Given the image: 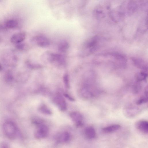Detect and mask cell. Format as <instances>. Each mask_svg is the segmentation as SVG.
I'll list each match as a JSON object with an SVG mask.
<instances>
[{
	"instance_id": "cell-20",
	"label": "cell",
	"mask_w": 148,
	"mask_h": 148,
	"mask_svg": "<svg viewBox=\"0 0 148 148\" xmlns=\"http://www.w3.org/2000/svg\"><path fill=\"white\" fill-rule=\"evenodd\" d=\"M63 81L65 86L67 88L69 87V80L68 75L66 74L63 77Z\"/></svg>"
},
{
	"instance_id": "cell-8",
	"label": "cell",
	"mask_w": 148,
	"mask_h": 148,
	"mask_svg": "<svg viewBox=\"0 0 148 148\" xmlns=\"http://www.w3.org/2000/svg\"><path fill=\"white\" fill-rule=\"evenodd\" d=\"M26 34L24 32H18L14 34L11 37L10 41L14 44H17L22 42L25 38Z\"/></svg>"
},
{
	"instance_id": "cell-1",
	"label": "cell",
	"mask_w": 148,
	"mask_h": 148,
	"mask_svg": "<svg viewBox=\"0 0 148 148\" xmlns=\"http://www.w3.org/2000/svg\"><path fill=\"white\" fill-rule=\"evenodd\" d=\"M3 130L6 136L9 139L14 140L18 134V130L16 125L11 121L5 122L3 125Z\"/></svg>"
},
{
	"instance_id": "cell-22",
	"label": "cell",
	"mask_w": 148,
	"mask_h": 148,
	"mask_svg": "<svg viewBox=\"0 0 148 148\" xmlns=\"http://www.w3.org/2000/svg\"><path fill=\"white\" fill-rule=\"evenodd\" d=\"M64 95L66 98H67L69 100L71 101H73L74 100V99L72 97H71L68 94H65Z\"/></svg>"
},
{
	"instance_id": "cell-9",
	"label": "cell",
	"mask_w": 148,
	"mask_h": 148,
	"mask_svg": "<svg viewBox=\"0 0 148 148\" xmlns=\"http://www.w3.org/2000/svg\"><path fill=\"white\" fill-rule=\"evenodd\" d=\"M70 116L77 126H80L83 125V117L82 114L79 112H71L70 114Z\"/></svg>"
},
{
	"instance_id": "cell-7",
	"label": "cell",
	"mask_w": 148,
	"mask_h": 148,
	"mask_svg": "<svg viewBox=\"0 0 148 148\" xmlns=\"http://www.w3.org/2000/svg\"><path fill=\"white\" fill-rule=\"evenodd\" d=\"M136 128L139 131L145 134L148 133V122L147 121L141 120L137 121L135 123Z\"/></svg>"
},
{
	"instance_id": "cell-6",
	"label": "cell",
	"mask_w": 148,
	"mask_h": 148,
	"mask_svg": "<svg viewBox=\"0 0 148 148\" xmlns=\"http://www.w3.org/2000/svg\"><path fill=\"white\" fill-rule=\"evenodd\" d=\"M54 101L61 110L64 111L66 110V103L63 96L60 94L58 93L57 94L54 98Z\"/></svg>"
},
{
	"instance_id": "cell-3",
	"label": "cell",
	"mask_w": 148,
	"mask_h": 148,
	"mask_svg": "<svg viewBox=\"0 0 148 148\" xmlns=\"http://www.w3.org/2000/svg\"><path fill=\"white\" fill-rule=\"evenodd\" d=\"M45 54L47 60L51 62L60 65L64 64L65 62V58L60 54L48 52L45 53Z\"/></svg>"
},
{
	"instance_id": "cell-18",
	"label": "cell",
	"mask_w": 148,
	"mask_h": 148,
	"mask_svg": "<svg viewBox=\"0 0 148 148\" xmlns=\"http://www.w3.org/2000/svg\"><path fill=\"white\" fill-rule=\"evenodd\" d=\"M39 111L42 114L46 115H50L52 114L51 110L45 105L40 106L38 109Z\"/></svg>"
},
{
	"instance_id": "cell-14",
	"label": "cell",
	"mask_w": 148,
	"mask_h": 148,
	"mask_svg": "<svg viewBox=\"0 0 148 148\" xmlns=\"http://www.w3.org/2000/svg\"><path fill=\"white\" fill-rule=\"evenodd\" d=\"M18 25V22L15 19H9L6 21L4 24L5 28L8 29H14Z\"/></svg>"
},
{
	"instance_id": "cell-15",
	"label": "cell",
	"mask_w": 148,
	"mask_h": 148,
	"mask_svg": "<svg viewBox=\"0 0 148 148\" xmlns=\"http://www.w3.org/2000/svg\"><path fill=\"white\" fill-rule=\"evenodd\" d=\"M70 138V134L67 132H64L58 136L57 140L59 142L64 143L69 141Z\"/></svg>"
},
{
	"instance_id": "cell-12",
	"label": "cell",
	"mask_w": 148,
	"mask_h": 148,
	"mask_svg": "<svg viewBox=\"0 0 148 148\" xmlns=\"http://www.w3.org/2000/svg\"><path fill=\"white\" fill-rule=\"evenodd\" d=\"M134 64L137 67L143 71H147V66L145 62L141 59L134 58L132 59Z\"/></svg>"
},
{
	"instance_id": "cell-4",
	"label": "cell",
	"mask_w": 148,
	"mask_h": 148,
	"mask_svg": "<svg viewBox=\"0 0 148 148\" xmlns=\"http://www.w3.org/2000/svg\"><path fill=\"white\" fill-rule=\"evenodd\" d=\"M31 41L33 44L42 48L49 47L50 44V41L48 38L40 35L34 36L32 38Z\"/></svg>"
},
{
	"instance_id": "cell-11",
	"label": "cell",
	"mask_w": 148,
	"mask_h": 148,
	"mask_svg": "<svg viewBox=\"0 0 148 148\" xmlns=\"http://www.w3.org/2000/svg\"><path fill=\"white\" fill-rule=\"evenodd\" d=\"M84 134L86 137L90 139L95 138L96 136L95 130L92 126L86 127L84 130Z\"/></svg>"
},
{
	"instance_id": "cell-19",
	"label": "cell",
	"mask_w": 148,
	"mask_h": 148,
	"mask_svg": "<svg viewBox=\"0 0 148 148\" xmlns=\"http://www.w3.org/2000/svg\"><path fill=\"white\" fill-rule=\"evenodd\" d=\"M16 46L17 49L21 51L26 50L28 48L27 45L26 44L22 42L16 44Z\"/></svg>"
},
{
	"instance_id": "cell-16",
	"label": "cell",
	"mask_w": 148,
	"mask_h": 148,
	"mask_svg": "<svg viewBox=\"0 0 148 148\" xmlns=\"http://www.w3.org/2000/svg\"><path fill=\"white\" fill-rule=\"evenodd\" d=\"M147 90L145 89L144 95L137 99L135 101V103L137 105H140L145 103L147 101Z\"/></svg>"
},
{
	"instance_id": "cell-10",
	"label": "cell",
	"mask_w": 148,
	"mask_h": 148,
	"mask_svg": "<svg viewBox=\"0 0 148 148\" xmlns=\"http://www.w3.org/2000/svg\"><path fill=\"white\" fill-rule=\"evenodd\" d=\"M121 127L120 125L114 124L103 127L101 129V130L105 133H110L119 130Z\"/></svg>"
},
{
	"instance_id": "cell-5",
	"label": "cell",
	"mask_w": 148,
	"mask_h": 148,
	"mask_svg": "<svg viewBox=\"0 0 148 148\" xmlns=\"http://www.w3.org/2000/svg\"><path fill=\"white\" fill-rule=\"evenodd\" d=\"M38 129L35 132L34 136L36 138L40 139L46 137L49 132V129L47 127L41 123L38 125Z\"/></svg>"
},
{
	"instance_id": "cell-13",
	"label": "cell",
	"mask_w": 148,
	"mask_h": 148,
	"mask_svg": "<svg viewBox=\"0 0 148 148\" xmlns=\"http://www.w3.org/2000/svg\"><path fill=\"white\" fill-rule=\"evenodd\" d=\"M69 47V44L67 41L65 40H62L58 44V48L59 52L64 53L68 51Z\"/></svg>"
},
{
	"instance_id": "cell-21",
	"label": "cell",
	"mask_w": 148,
	"mask_h": 148,
	"mask_svg": "<svg viewBox=\"0 0 148 148\" xmlns=\"http://www.w3.org/2000/svg\"><path fill=\"white\" fill-rule=\"evenodd\" d=\"M0 148H9L8 145L5 142H2L0 144Z\"/></svg>"
},
{
	"instance_id": "cell-2",
	"label": "cell",
	"mask_w": 148,
	"mask_h": 148,
	"mask_svg": "<svg viewBox=\"0 0 148 148\" xmlns=\"http://www.w3.org/2000/svg\"><path fill=\"white\" fill-rule=\"evenodd\" d=\"M99 38L95 36L88 39L84 43V46L87 50L88 53H93L98 48L99 42Z\"/></svg>"
},
{
	"instance_id": "cell-17",
	"label": "cell",
	"mask_w": 148,
	"mask_h": 148,
	"mask_svg": "<svg viewBox=\"0 0 148 148\" xmlns=\"http://www.w3.org/2000/svg\"><path fill=\"white\" fill-rule=\"evenodd\" d=\"M147 74L146 71H140L136 75V79L138 81H142L146 79L147 77Z\"/></svg>"
}]
</instances>
